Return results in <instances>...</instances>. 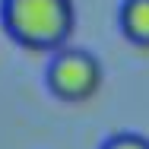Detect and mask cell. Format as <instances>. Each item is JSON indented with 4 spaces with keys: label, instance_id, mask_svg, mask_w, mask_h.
<instances>
[{
    "label": "cell",
    "instance_id": "7a4b0ae2",
    "mask_svg": "<svg viewBox=\"0 0 149 149\" xmlns=\"http://www.w3.org/2000/svg\"><path fill=\"white\" fill-rule=\"evenodd\" d=\"M102 79H105L102 60L86 48H70V45L51 54L48 73H45V83H48L51 95L60 102H70V105L89 102L102 89Z\"/></svg>",
    "mask_w": 149,
    "mask_h": 149
},
{
    "label": "cell",
    "instance_id": "277c9868",
    "mask_svg": "<svg viewBox=\"0 0 149 149\" xmlns=\"http://www.w3.org/2000/svg\"><path fill=\"white\" fill-rule=\"evenodd\" d=\"M102 149H149V136L124 130V133H114V136H108V140L102 143Z\"/></svg>",
    "mask_w": 149,
    "mask_h": 149
},
{
    "label": "cell",
    "instance_id": "3957f363",
    "mask_svg": "<svg viewBox=\"0 0 149 149\" xmlns=\"http://www.w3.org/2000/svg\"><path fill=\"white\" fill-rule=\"evenodd\" d=\"M118 26L133 48L149 51V0H120Z\"/></svg>",
    "mask_w": 149,
    "mask_h": 149
},
{
    "label": "cell",
    "instance_id": "6da1fadb",
    "mask_svg": "<svg viewBox=\"0 0 149 149\" xmlns=\"http://www.w3.org/2000/svg\"><path fill=\"white\" fill-rule=\"evenodd\" d=\"M0 22L19 48L54 54L73 38L76 6L73 0H3Z\"/></svg>",
    "mask_w": 149,
    "mask_h": 149
}]
</instances>
